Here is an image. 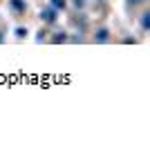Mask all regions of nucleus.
<instances>
[{
    "label": "nucleus",
    "instance_id": "f257e3e1",
    "mask_svg": "<svg viewBox=\"0 0 150 156\" xmlns=\"http://www.w3.org/2000/svg\"><path fill=\"white\" fill-rule=\"evenodd\" d=\"M43 18H45V20H54V11H45Z\"/></svg>",
    "mask_w": 150,
    "mask_h": 156
},
{
    "label": "nucleus",
    "instance_id": "f03ea898",
    "mask_svg": "<svg viewBox=\"0 0 150 156\" xmlns=\"http://www.w3.org/2000/svg\"><path fill=\"white\" fill-rule=\"evenodd\" d=\"M54 5H61V7H63V5H65V0H54Z\"/></svg>",
    "mask_w": 150,
    "mask_h": 156
}]
</instances>
